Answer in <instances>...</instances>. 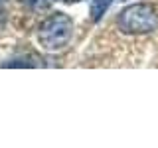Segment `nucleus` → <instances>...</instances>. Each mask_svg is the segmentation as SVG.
<instances>
[{
    "mask_svg": "<svg viewBox=\"0 0 158 148\" xmlns=\"http://www.w3.org/2000/svg\"><path fill=\"white\" fill-rule=\"evenodd\" d=\"M61 2H79V0H61Z\"/></svg>",
    "mask_w": 158,
    "mask_h": 148,
    "instance_id": "6",
    "label": "nucleus"
},
{
    "mask_svg": "<svg viewBox=\"0 0 158 148\" xmlns=\"http://www.w3.org/2000/svg\"><path fill=\"white\" fill-rule=\"evenodd\" d=\"M42 59L36 57V56H20V57H14L10 61L2 63V67H42Z\"/></svg>",
    "mask_w": 158,
    "mask_h": 148,
    "instance_id": "3",
    "label": "nucleus"
},
{
    "mask_svg": "<svg viewBox=\"0 0 158 148\" xmlns=\"http://www.w3.org/2000/svg\"><path fill=\"white\" fill-rule=\"evenodd\" d=\"M73 36V22L67 14L56 12L48 16L38 28V43L46 51H61Z\"/></svg>",
    "mask_w": 158,
    "mask_h": 148,
    "instance_id": "2",
    "label": "nucleus"
},
{
    "mask_svg": "<svg viewBox=\"0 0 158 148\" xmlns=\"http://www.w3.org/2000/svg\"><path fill=\"white\" fill-rule=\"evenodd\" d=\"M4 2H6V0H0V4H4Z\"/></svg>",
    "mask_w": 158,
    "mask_h": 148,
    "instance_id": "7",
    "label": "nucleus"
},
{
    "mask_svg": "<svg viewBox=\"0 0 158 148\" xmlns=\"http://www.w3.org/2000/svg\"><path fill=\"white\" fill-rule=\"evenodd\" d=\"M24 4H26L28 8H34V10H42V8H46L48 4H49V0H22Z\"/></svg>",
    "mask_w": 158,
    "mask_h": 148,
    "instance_id": "5",
    "label": "nucleus"
},
{
    "mask_svg": "<svg viewBox=\"0 0 158 148\" xmlns=\"http://www.w3.org/2000/svg\"><path fill=\"white\" fill-rule=\"evenodd\" d=\"M113 2L115 0H91V20L93 22H99V20L105 16Z\"/></svg>",
    "mask_w": 158,
    "mask_h": 148,
    "instance_id": "4",
    "label": "nucleus"
},
{
    "mask_svg": "<svg viewBox=\"0 0 158 148\" xmlns=\"http://www.w3.org/2000/svg\"><path fill=\"white\" fill-rule=\"evenodd\" d=\"M117 26L127 36H146L158 28V12L148 2L131 4L118 12Z\"/></svg>",
    "mask_w": 158,
    "mask_h": 148,
    "instance_id": "1",
    "label": "nucleus"
}]
</instances>
